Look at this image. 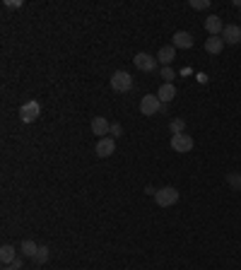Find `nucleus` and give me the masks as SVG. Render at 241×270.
<instances>
[{"label": "nucleus", "mask_w": 241, "mask_h": 270, "mask_svg": "<svg viewBox=\"0 0 241 270\" xmlns=\"http://www.w3.org/2000/svg\"><path fill=\"white\" fill-rule=\"evenodd\" d=\"M111 90L120 92V94L133 90V77H130V73H125V70H116V73L111 75Z\"/></svg>", "instance_id": "1"}, {"label": "nucleus", "mask_w": 241, "mask_h": 270, "mask_svg": "<svg viewBox=\"0 0 241 270\" xmlns=\"http://www.w3.org/2000/svg\"><path fill=\"white\" fill-rule=\"evenodd\" d=\"M154 200H157V205H159V208H169V205H174V203L179 200V191H176L174 186L159 188V191H157V196H154Z\"/></svg>", "instance_id": "2"}, {"label": "nucleus", "mask_w": 241, "mask_h": 270, "mask_svg": "<svg viewBox=\"0 0 241 270\" xmlns=\"http://www.w3.org/2000/svg\"><path fill=\"white\" fill-rule=\"evenodd\" d=\"M159 111H162V101H159L157 94L143 97V101H140V114H143V116H154V114H159Z\"/></svg>", "instance_id": "3"}, {"label": "nucleus", "mask_w": 241, "mask_h": 270, "mask_svg": "<svg viewBox=\"0 0 241 270\" xmlns=\"http://www.w3.org/2000/svg\"><path fill=\"white\" fill-rule=\"evenodd\" d=\"M193 138L188 135V133H181V135H171V150L174 152H181V154H186V152L193 150Z\"/></svg>", "instance_id": "4"}, {"label": "nucleus", "mask_w": 241, "mask_h": 270, "mask_svg": "<svg viewBox=\"0 0 241 270\" xmlns=\"http://www.w3.org/2000/svg\"><path fill=\"white\" fill-rule=\"evenodd\" d=\"M133 63H135V68L143 70V73H154L157 65H159V60L154 58V56H150V53H138V56L133 58Z\"/></svg>", "instance_id": "5"}, {"label": "nucleus", "mask_w": 241, "mask_h": 270, "mask_svg": "<svg viewBox=\"0 0 241 270\" xmlns=\"http://www.w3.org/2000/svg\"><path fill=\"white\" fill-rule=\"evenodd\" d=\"M39 114H41L39 101H27V104H22V109H20V119L24 121V123H34V121L39 119Z\"/></svg>", "instance_id": "6"}, {"label": "nucleus", "mask_w": 241, "mask_h": 270, "mask_svg": "<svg viewBox=\"0 0 241 270\" xmlns=\"http://www.w3.org/2000/svg\"><path fill=\"white\" fill-rule=\"evenodd\" d=\"M222 39H224V44H232V46L241 44V27L239 25H227L222 29Z\"/></svg>", "instance_id": "7"}, {"label": "nucleus", "mask_w": 241, "mask_h": 270, "mask_svg": "<svg viewBox=\"0 0 241 270\" xmlns=\"http://www.w3.org/2000/svg\"><path fill=\"white\" fill-rule=\"evenodd\" d=\"M92 133H94V135L106 138V135L111 133V123L104 119V116H94V119H92Z\"/></svg>", "instance_id": "8"}, {"label": "nucleus", "mask_w": 241, "mask_h": 270, "mask_svg": "<svg viewBox=\"0 0 241 270\" xmlns=\"http://www.w3.org/2000/svg\"><path fill=\"white\" fill-rule=\"evenodd\" d=\"M94 150H96L99 157H111L116 152V143H114V138H99V143H96Z\"/></svg>", "instance_id": "9"}, {"label": "nucleus", "mask_w": 241, "mask_h": 270, "mask_svg": "<svg viewBox=\"0 0 241 270\" xmlns=\"http://www.w3.org/2000/svg\"><path fill=\"white\" fill-rule=\"evenodd\" d=\"M205 29L210 36H222V29H224V25H222V17H217V15H210L208 20H205Z\"/></svg>", "instance_id": "10"}, {"label": "nucleus", "mask_w": 241, "mask_h": 270, "mask_svg": "<svg viewBox=\"0 0 241 270\" xmlns=\"http://www.w3.org/2000/svg\"><path fill=\"white\" fill-rule=\"evenodd\" d=\"M171 46L174 49H191L193 46V36L188 31H176L174 39H171Z\"/></svg>", "instance_id": "11"}, {"label": "nucleus", "mask_w": 241, "mask_h": 270, "mask_svg": "<svg viewBox=\"0 0 241 270\" xmlns=\"http://www.w3.org/2000/svg\"><path fill=\"white\" fill-rule=\"evenodd\" d=\"M222 49H224V39H222V36H210V39H205V51H208V53L217 56V53H222Z\"/></svg>", "instance_id": "12"}, {"label": "nucleus", "mask_w": 241, "mask_h": 270, "mask_svg": "<svg viewBox=\"0 0 241 270\" xmlns=\"http://www.w3.org/2000/svg\"><path fill=\"white\" fill-rule=\"evenodd\" d=\"M174 58H176V49H174V46H162L159 53H157V60L162 63V68H164V65H171Z\"/></svg>", "instance_id": "13"}, {"label": "nucleus", "mask_w": 241, "mask_h": 270, "mask_svg": "<svg viewBox=\"0 0 241 270\" xmlns=\"http://www.w3.org/2000/svg\"><path fill=\"white\" fill-rule=\"evenodd\" d=\"M157 97H159L162 104H169V101L176 97V87H174L171 82H164V85L159 87V92H157Z\"/></svg>", "instance_id": "14"}, {"label": "nucleus", "mask_w": 241, "mask_h": 270, "mask_svg": "<svg viewBox=\"0 0 241 270\" xmlns=\"http://www.w3.org/2000/svg\"><path fill=\"white\" fill-rule=\"evenodd\" d=\"M17 258V251H15V246H10V244H5L2 248H0V261L5 263V266H12V261Z\"/></svg>", "instance_id": "15"}, {"label": "nucleus", "mask_w": 241, "mask_h": 270, "mask_svg": "<svg viewBox=\"0 0 241 270\" xmlns=\"http://www.w3.org/2000/svg\"><path fill=\"white\" fill-rule=\"evenodd\" d=\"M20 251H22V256H29V258H34V256H36V251H39V246H36L34 241L24 239L22 244H20Z\"/></svg>", "instance_id": "16"}, {"label": "nucleus", "mask_w": 241, "mask_h": 270, "mask_svg": "<svg viewBox=\"0 0 241 270\" xmlns=\"http://www.w3.org/2000/svg\"><path fill=\"white\" fill-rule=\"evenodd\" d=\"M169 130H171V135H181V133H186V121L183 119H174L169 123Z\"/></svg>", "instance_id": "17"}, {"label": "nucleus", "mask_w": 241, "mask_h": 270, "mask_svg": "<svg viewBox=\"0 0 241 270\" xmlns=\"http://www.w3.org/2000/svg\"><path fill=\"white\" fill-rule=\"evenodd\" d=\"M48 256H51V251H48V246H39V251H36V256H34V261H36V263H46V261H48Z\"/></svg>", "instance_id": "18"}, {"label": "nucleus", "mask_w": 241, "mask_h": 270, "mask_svg": "<svg viewBox=\"0 0 241 270\" xmlns=\"http://www.w3.org/2000/svg\"><path fill=\"white\" fill-rule=\"evenodd\" d=\"M162 77H164V82H171V80L176 77L174 68H171V65H164V68H162Z\"/></svg>", "instance_id": "19"}, {"label": "nucleus", "mask_w": 241, "mask_h": 270, "mask_svg": "<svg viewBox=\"0 0 241 270\" xmlns=\"http://www.w3.org/2000/svg\"><path fill=\"white\" fill-rule=\"evenodd\" d=\"M188 5L193 10H205V7H210V0H188Z\"/></svg>", "instance_id": "20"}, {"label": "nucleus", "mask_w": 241, "mask_h": 270, "mask_svg": "<svg viewBox=\"0 0 241 270\" xmlns=\"http://www.w3.org/2000/svg\"><path fill=\"white\" fill-rule=\"evenodd\" d=\"M227 183H229L232 188H241V176L239 174H227Z\"/></svg>", "instance_id": "21"}, {"label": "nucleus", "mask_w": 241, "mask_h": 270, "mask_svg": "<svg viewBox=\"0 0 241 270\" xmlns=\"http://www.w3.org/2000/svg\"><path fill=\"white\" fill-rule=\"evenodd\" d=\"M123 135V128H120V123H111V138H119Z\"/></svg>", "instance_id": "22"}, {"label": "nucleus", "mask_w": 241, "mask_h": 270, "mask_svg": "<svg viewBox=\"0 0 241 270\" xmlns=\"http://www.w3.org/2000/svg\"><path fill=\"white\" fill-rule=\"evenodd\" d=\"M5 7H22V2H20V0H15V2H12V0H7V2H5Z\"/></svg>", "instance_id": "23"}, {"label": "nucleus", "mask_w": 241, "mask_h": 270, "mask_svg": "<svg viewBox=\"0 0 241 270\" xmlns=\"http://www.w3.org/2000/svg\"><path fill=\"white\" fill-rule=\"evenodd\" d=\"M12 268H22V258H20V256H17V258H15V261H12Z\"/></svg>", "instance_id": "24"}, {"label": "nucleus", "mask_w": 241, "mask_h": 270, "mask_svg": "<svg viewBox=\"0 0 241 270\" xmlns=\"http://www.w3.org/2000/svg\"><path fill=\"white\" fill-rule=\"evenodd\" d=\"M145 193H147V196H157V188H152V186H147V188H145Z\"/></svg>", "instance_id": "25"}, {"label": "nucleus", "mask_w": 241, "mask_h": 270, "mask_svg": "<svg viewBox=\"0 0 241 270\" xmlns=\"http://www.w3.org/2000/svg\"><path fill=\"white\" fill-rule=\"evenodd\" d=\"M5 270H17V268H12V266H7V268H5Z\"/></svg>", "instance_id": "26"}, {"label": "nucleus", "mask_w": 241, "mask_h": 270, "mask_svg": "<svg viewBox=\"0 0 241 270\" xmlns=\"http://www.w3.org/2000/svg\"><path fill=\"white\" fill-rule=\"evenodd\" d=\"M239 20H241V17H239Z\"/></svg>", "instance_id": "27"}]
</instances>
